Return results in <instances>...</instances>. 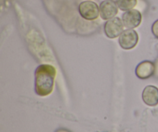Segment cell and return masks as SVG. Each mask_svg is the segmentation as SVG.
Wrapping results in <instances>:
<instances>
[{"label": "cell", "instance_id": "1", "mask_svg": "<svg viewBox=\"0 0 158 132\" xmlns=\"http://www.w3.org/2000/svg\"><path fill=\"white\" fill-rule=\"evenodd\" d=\"M56 70L53 66L42 64L35 71V91L37 95L46 97L52 92Z\"/></svg>", "mask_w": 158, "mask_h": 132}, {"label": "cell", "instance_id": "2", "mask_svg": "<svg viewBox=\"0 0 158 132\" xmlns=\"http://www.w3.org/2000/svg\"><path fill=\"white\" fill-rule=\"evenodd\" d=\"M79 12L85 19L94 20L100 15V7L94 2L85 1L79 5Z\"/></svg>", "mask_w": 158, "mask_h": 132}, {"label": "cell", "instance_id": "3", "mask_svg": "<svg viewBox=\"0 0 158 132\" xmlns=\"http://www.w3.org/2000/svg\"><path fill=\"white\" fill-rule=\"evenodd\" d=\"M123 21L118 17L109 19L104 25V32L110 39H114L120 36L123 32Z\"/></svg>", "mask_w": 158, "mask_h": 132}, {"label": "cell", "instance_id": "4", "mask_svg": "<svg viewBox=\"0 0 158 132\" xmlns=\"http://www.w3.org/2000/svg\"><path fill=\"white\" fill-rule=\"evenodd\" d=\"M139 36L135 30L128 29L121 33L119 38V44L123 49H131L137 46Z\"/></svg>", "mask_w": 158, "mask_h": 132}, {"label": "cell", "instance_id": "5", "mask_svg": "<svg viewBox=\"0 0 158 132\" xmlns=\"http://www.w3.org/2000/svg\"><path fill=\"white\" fill-rule=\"evenodd\" d=\"M122 21H123V26L127 29H133L134 28H137L142 21L141 13L136 9L127 11L122 15Z\"/></svg>", "mask_w": 158, "mask_h": 132}, {"label": "cell", "instance_id": "6", "mask_svg": "<svg viewBox=\"0 0 158 132\" xmlns=\"http://www.w3.org/2000/svg\"><path fill=\"white\" fill-rule=\"evenodd\" d=\"M118 12V6L113 0H105L100 5V15L103 20L114 18Z\"/></svg>", "mask_w": 158, "mask_h": 132}, {"label": "cell", "instance_id": "7", "mask_svg": "<svg viewBox=\"0 0 158 132\" xmlns=\"http://www.w3.org/2000/svg\"><path fill=\"white\" fill-rule=\"evenodd\" d=\"M135 72L137 77L142 80L150 78L154 75L155 72V65L152 62L145 60L139 63L138 66L136 68Z\"/></svg>", "mask_w": 158, "mask_h": 132}, {"label": "cell", "instance_id": "8", "mask_svg": "<svg viewBox=\"0 0 158 132\" xmlns=\"http://www.w3.org/2000/svg\"><path fill=\"white\" fill-rule=\"evenodd\" d=\"M142 98L143 102L148 106H157L158 104V88L152 85L147 86L143 91Z\"/></svg>", "mask_w": 158, "mask_h": 132}, {"label": "cell", "instance_id": "9", "mask_svg": "<svg viewBox=\"0 0 158 132\" xmlns=\"http://www.w3.org/2000/svg\"><path fill=\"white\" fill-rule=\"evenodd\" d=\"M115 2L120 10L127 12L135 7L137 0H116Z\"/></svg>", "mask_w": 158, "mask_h": 132}, {"label": "cell", "instance_id": "10", "mask_svg": "<svg viewBox=\"0 0 158 132\" xmlns=\"http://www.w3.org/2000/svg\"><path fill=\"white\" fill-rule=\"evenodd\" d=\"M153 34L156 38L158 39V19L156 20L152 25V28H151Z\"/></svg>", "mask_w": 158, "mask_h": 132}, {"label": "cell", "instance_id": "11", "mask_svg": "<svg viewBox=\"0 0 158 132\" xmlns=\"http://www.w3.org/2000/svg\"><path fill=\"white\" fill-rule=\"evenodd\" d=\"M113 1H114V0H113Z\"/></svg>", "mask_w": 158, "mask_h": 132}]
</instances>
